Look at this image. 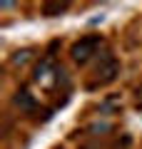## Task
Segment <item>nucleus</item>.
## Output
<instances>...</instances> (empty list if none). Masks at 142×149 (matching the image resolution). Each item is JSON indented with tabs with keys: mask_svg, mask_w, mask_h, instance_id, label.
Segmentation results:
<instances>
[{
	"mask_svg": "<svg viewBox=\"0 0 142 149\" xmlns=\"http://www.w3.org/2000/svg\"><path fill=\"white\" fill-rule=\"evenodd\" d=\"M102 45V37L100 35H85L80 37L77 42L72 45V50H70V55H72V60L77 65H85L92 55H97V47Z\"/></svg>",
	"mask_w": 142,
	"mask_h": 149,
	"instance_id": "f257e3e1",
	"label": "nucleus"
},
{
	"mask_svg": "<svg viewBox=\"0 0 142 149\" xmlns=\"http://www.w3.org/2000/svg\"><path fill=\"white\" fill-rule=\"evenodd\" d=\"M95 74H97V85H110L117 74H120V62L112 55H105V60L97 65V72Z\"/></svg>",
	"mask_w": 142,
	"mask_h": 149,
	"instance_id": "f03ea898",
	"label": "nucleus"
},
{
	"mask_svg": "<svg viewBox=\"0 0 142 149\" xmlns=\"http://www.w3.org/2000/svg\"><path fill=\"white\" fill-rule=\"evenodd\" d=\"M13 104H15L18 109H20V112H32V109H35V104H37V102H35V97H32V95H30L27 90H20V92H18L15 97H13Z\"/></svg>",
	"mask_w": 142,
	"mask_h": 149,
	"instance_id": "7ed1b4c3",
	"label": "nucleus"
},
{
	"mask_svg": "<svg viewBox=\"0 0 142 149\" xmlns=\"http://www.w3.org/2000/svg\"><path fill=\"white\" fill-rule=\"evenodd\" d=\"M47 74H58V70L53 67V62H50V60H40V65L35 67L32 80H35V82H42V80H47Z\"/></svg>",
	"mask_w": 142,
	"mask_h": 149,
	"instance_id": "20e7f679",
	"label": "nucleus"
},
{
	"mask_svg": "<svg viewBox=\"0 0 142 149\" xmlns=\"http://www.w3.org/2000/svg\"><path fill=\"white\" fill-rule=\"evenodd\" d=\"M67 8H70L67 3H45V5H42V15L45 17H58V15H63Z\"/></svg>",
	"mask_w": 142,
	"mask_h": 149,
	"instance_id": "39448f33",
	"label": "nucleus"
},
{
	"mask_svg": "<svg viewBox=\"0 0 142 149\" xmlns=\"http://www.w3.org/2000/svg\"><path fill=\"white\" fill-rule=\"evenodd\" d=\"M30 57H32V50H18L13 55V65H25Z\"/></svg>",
	"mask_w": 142,
	"mask_h": 149,
	"instance_id": "423d86ee",
	"label": "nucleus"
}]
</instances>
